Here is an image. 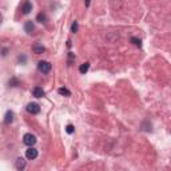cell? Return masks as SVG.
Returning a JSON list of instances; mask_svg holds the SVG:
<instances>
[{
	"label": "cell",
	"mask_w": 171,
	"mask_h": 171,
	"mask_svg": "<svg viewBox=\"0 0 171 171\" xmlns=\"http://www.w3.org/2000/svg\"><path fill=\"white\" fill-rule=\"evenodd\" d=\"M38 68H39L40 72H43V74H48L50 71H51V64H50L48 61H39V64H38Z\"/></svg>",
	"instance_id": "obj_1"
},
{
	"label": "cell",
	"mask_w": 171,
	"mask_h": 171,
	"mask_svg": "<svg viewBox=\"0 0 171 171\" xmlns=\"http://www.w3.org/2000/svg\"><path fill=\"white\" fill-rule=\"evenodd\" d=\"M27 111L32 115H36L40 112V106L38 103H28L27 104Z\"/></svg>",
	"instance_id": "obj_2"
},
{
	"label": "cell",
	"mask_w": 171,
	"mask_h": 171,
	"mask_svg": "<svg viewBox=\"0 0 171 171\" xmlns=\"http://www.w3.org/2000/svg\"><path fill=\"white\" fill-rule=\"evenodd\" d=\"M23 142H24V145L27 146H34L36 143V138L35 135H32V134H26V135L23 136Z\"/></svg>",
	"instance_id": "obj_3"
},
{
	"label": "cell",
	"mask_w": 171,
	"mask_h": 171,
	"mask_svg": "<svg viewBox=\"0 0 171 171\" xmlns=\"http://www.w3.org/2000/svg\"><path fill=\"white\" fill-rule=\"evenodd\" d=\"M26 156H27V159H35L36 156H38V150H35V149H32V146H31L30 149L26 151Z\"/></svg>",
	"instance_id": "obj_4"
},
{
	"label": "cell",
	"mask_w": 171,
	"mask_h": 171,
	"mask_svg": "<svg viewBox=\"0 0 171 171\" xmlns=\"http://www.w3.org/2000/svg\"><path fill=\"white\" fill-rule=\"evenodd\" d=\"M22 11H23V13H24V15H28V13L32 11V4H31L30 1H26V3L23 4Z\"/></svg>",
	"instance_id": "obj_5"
},
{
	"label": "cell",
	"mask_w": 171,
	"mask_h": 171,
	"mask_svg": "<svg viewBox=\"0 0 171 171\" xmlns=\"http://www.w3.org/2000/svg\"><path fill=\"white\" fill-rule=\"evenodd\" d=\"M15 166H16V168H18V170H23V168L26 167V160H24L23 158H18V159H16Z\"/></svg>",
	"instance_id": "obj_6"
},
{
	"label": "cell",
	"mask_w": 171,
	"mask_h": 171,
	"mask_svg": "<svg viewBox=\"0 0 171 171\" xmlns=\"http://www.w3.org/2000/svg\"><path fill=\"white\" fill-rule=\"evenodd\" d=\"M32 92H34V96H35V98H43L44 96L43 88H40V87H35Z\"/></svg>",
	"instance_id": "obj_7"
},
{
	"label": "cell",
	"mask_w": 171,
	"mask_h": 171,
	"mask_svg": "<svg viewBox=\"0 0 171 171\" xmlns=\"http://www.w3.org/2000/svg\"><path fill=\"white\" fill-rule=\"evenodd\" d=\"M12 120H13V112L12 111H7V114L4 116V123L9 124V123H12Z\"/></svg>",
	"instance_id": "obj_8"
},
{
	"label": "cell",
	"mask_w": 171,
	"mask_h": 171,
	"mask_svg": "<svg viewBox=\"0 0 171 171\" xmlns=\"http://www.w3.org/2000/svg\"><path fill=\"white\" fill-rule=\"evenodd\" d=\"M34 28H35V27H34V23L32 22H27L26 26H24V30H26L27 34H31V32L34 31Z\"/></svg>",
	"instance_id": "obj_9"
},
{
	"label": "cell",
	"mask_w": 171,
	"mask_h": 171,
	"mask_svg": "<svg viewBox=\"0 0 171 171\" xmlns=\"http://www.w3.org/2000/svg\"><path fill=\"white\" fill-rule=\"evenodd\" d=\"M88 68H90V63H83V64L79 67L80 74H86V72L88 71Z\"/></svg>",
	"instance_id": "obj_10"
},
{
	"label": "cell",
	"mask_w": 171,
	"mask_h": 171,
	"mask_svg": "<svg viewBox=\"0 0 171 171\" xmlns=\"http://www.w3.org/2000/svg\"><path fill=\"white\" fill-rule=\"evenodd\" d=\"M57 92H59V94H60V95H64V96H71V92L68 91V90H67V88H59V90H57Z\"/></svg>",
	"instance_id": "obj_11"
},
{
	"label": "cell",
	"mask_w": 171,
	"mask_h": 171,
	"mask_svg": "<svg viewBox=\"0 0 171 171\" xmlns=\"http://www.w3.org/2000/svg\"><path fill=\"white\" fill-rule=\"evenodd\" d=\"M36 20H38L39 23H46V22H47V16H46L44 13H39V15H38V18H36Z\"/></svg>",
	"instance_id": "obj_12"
},
{
	"label": "cell",
	"mask_w": 171,
	"mask_h": 171,
	"mask_svg": "<svg viewBox=\"0 0 171 171\" xmlns=\"http://www.w3.org/2000/svg\"><path fill=\"white\" fill-rule=\"evenodd\" d=\"M19 80L16 79V78H12V79L9 80V86H11V87H16V86H19Z\"/></svg>",
	"instance_id": "obj_13"
},
{
	"label": "cell",
	"mask_w": 171,
	"mask_h": 171,
	"mask_svg": "<svg viewBox=\"0 0 171 171\" xmlns=\"http://www.w3.org/2000/svg\"><path fill=\"white\" fill-rule=\"evenodd\" d=\"M44 47L43 46H38V47H34V51H35L36 53H42V52H44Z\"/></svg>",
	"instance_id": "obj_14"
},
{
	"label": "cell",
	"mask_w": 171,
	"mask_h": 171,
	"mask_svg": "<svg viewBox=\"0 0 171 171\" xmlns=\"http://www.w3.org/2000/svg\"><path fill=\"white\" fill-rule=\"evenodd\" d=\"M131 42L135 44L136 47H142V42L139 39H136V38H131Z\"/></svg>",
	"instance_id": "obj_15"
},
{
	"label": "cell",
	"mask_w": 171,
	"mask_h": 171,
	"mask_svg": "<svg viewBox=\"0 0 171 171\" xmlns=\"http://www.w3.org/2000/svg\"><path fill=\"white\" fill-rule=\"evenodd\" d=\"M66 131L68 132V134H74V131H75V127L72 126V124H68L67 126V128H66Z\"/></svg>",
	"instance_id": "obj_16"
},
{
	"label": "cell",
	"mask_w": 171,
	"mask_h": 171,
	"mask_svg": "<svg viewBox=\"0 0 171 171\" xmlns=\"http://www.w3.org/2000/svg\"><path fill=\"white\" fill-rule=\"evenodd\" d=\"M71 31L72 32H78V22H74V24H72V27H71Z\"/></svg>",
	"instance_id": "obj_17"
},
{
	"label": "cell",
	"mask_w": 171,
	"mask_h": 171,
	"mask_svg": "<svg viewBox=\"0 0 171 171\" xmlns=\"http://www.w3.org/2000/svg\"><path fill=\"white\" fill-rule=\"evenodd\" d=\"M84 4H86V7H88V5H90V0H86V1H84Z\"/></svg>",
	"instance_id": "obj_18"
},
{
	"label": "cell",
	"mask_w": 171,
	"mask_h": 171,
	"mask_svg": "<svg viewBox=\"0 0 171 171\" xmlns=\"http://www.w3.org/2000/svg\"><path fill=\"white\" fill-rule=\"evenodd\" d=\"M1 22H3V16H1V13H0V24H1Z\"/></svg>",
	"instance_id": "obj_19"
}]
</instances>
